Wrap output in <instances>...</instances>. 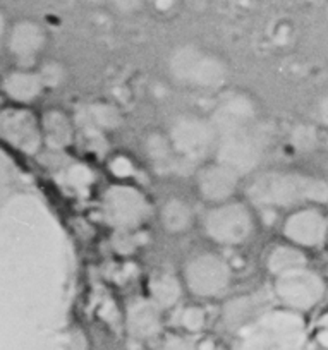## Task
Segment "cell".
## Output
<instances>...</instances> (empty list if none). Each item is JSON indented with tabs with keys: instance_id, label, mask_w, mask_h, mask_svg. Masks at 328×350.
I'll return each mask as SVG.
<instances>
[{
	"instance_id": "1",
	"label": "cell",
	"mask_w": 328,
	"mask_h": 350,
	"mask_svg": "<svg viewBox=\"0 0 328 350\" xmlns=\"http://www.w3.org/2000/svg\"><path fill=\"white\" fill-rule=\"evenodd\" d=\"M246 201L253 208H294L328 201V183L297 170H265L255 174L244 186Z\"/></svg>"
},
{
	"instance_id": "2",
	"label": "cell",
	"mask_w": 328,
	"mask_h": 350,
	"mask_svg": "<svg viewBox=\"0 0 328 350\" xmlns=\"http://www.w3.org/2000/svg\"><path fill=\"white\" fill-rule=\"evenodd\" d=\"M203 237L218 247H241L258 230L255 208L241 198L210 204L198 217Z\"/></svg>"
},
{
	"instance_id": "3",
	"label": "cell",
	"mask_w": 328,
	"mask_h": 350,
	"mask_svg": "<svg viewBox=\"0 0 328 350\" xmlns=\"http://www.w3.org/2000/svg\"><path fill=\"white\" fill-rule=\"evenodd\" d=\"M98 211L103 224L114 232H138L155 215L147 191L133 180H114L98 198Z\"/></svg>"
},
{
	"instance_id": "4",
	"label": "cell",
	"mask_w": 328,
	"mask_h": 350,
	"mask_svg": "<svg viewBox=\"0 0 328 350\" xmlns=\"http://www.w3.org/2000/svg\"><path fill=\"white\" fill-rule=\"evenodd\" d=\"M167 70L179 84L196 90H220L231 74L224 57L194 43H182L172 49L167 57Z\"/></svg>"
},
{
	"instance_id": "5",
	"label": "cell",
	"mask_w": 328,
	"mask_h": 350,
	"mask_svg": "<svg viewBox=\"0 0 328 350\" xmlns=\"http://www.w3.org/2000/svg\"><path fill=\"white\" fill-rule=\"evenodd\" d=\"M186 294L198 301H216L229 294L236 271L229 259L216 251H196L186 258L181 268Z\"/></svg>"
},
{
	"instance_id": "6",
	"label": "cell",
	"mask_w": 328,
	"mask_h": 350,
	"mask_svg": "<svg viewBox=\"0 0 328 350\" xmlns=\"http://www.w3.org/2000/svg\"><path fill=\"white\" fill-rule=\"evenodd\" d=\"M165 133L181 160L203 161L210 153H215L218 129L208 117L181 113L172 119Z\"/></svg>"
},
{
	"instance_id": "7",
	"label": "cell",
	"mask_w": 328,
	"mask_h": 350,
	"mask_svg": "<svg viewBox=\"0 0 328 350\" xmlns=\"http://www.w3.org/2000/svg\"><path fill=\"white\" fill-rule=\"evenodd\" d=\"M0 143L25 157H38L45 150L40 112L14 103L0 107Z\"/></svg>"
},
{
	"instance_id": "8",
	"label": "cell",
	"mask_w": 328,
	"mask_h": 350,
	"mask_svg": "<svg viewBox=\"0 0 328 350\" xmlns=\"http://www.w3.org/2000/svg\"><path fill=\"white\" fill-rule=\"evenodd\" d=\"M273 280V295L290 312H307L323 299L327 285L320 273L311 270L310 265L294 268Z\"/></svg>"
},
{
	"instance_id": "9",
	"label": "cell",
	"mask_w": 328,
	"mask_h": 350,
	"mask_svg": "<svg viewBox=\"0 0 328 350\" xmlns=\"http://www.w3.org/2000/svg\"><path fill=\"white\" fill-rule=\"evenodd\" d=\"M49 40V31L43 23L33 18H19L9 25L4 52L16 67H36L45 57Z\"/></svg>"
},
{
	"instance_id": "10",
	"label": "cell",
	"mask_w": 328,
	"mask_h": 350,
	"mask_svg": "<svg viewBox=\"0 0 328 350\" xmlns=\"http://www.w3.org/2000/svg\"><path fill=\"white\" fill-rule=\"evenodd\" d=\"M283 241L296 247L316 249L328 244V215L321 204H304L294 208L282 221Z\"/></svg>"
},
{
	"instance_id": "11",
	"label": "cell",
	"mask_w": 328,
	"mask_h": 350,
	"mask_svg": "<svg viewBox=\"0 0 328 350\" xmlns=\"http://www.w3.org/2000/svg\"><path fill=\"white\" fill-rule=\"evenodd\" d=\"M192 186L199 200L210 206L238 198L239 189L242 187V175L224 161L213 158L198 165Z\"/></svg>"
},
{
	"instance_id": "12",
	"label": "cell",
	"mask_w": 328,
	"mask_h": 350,
	"mask_svg": "<svg viewBox=\"0 0 328 350\" xmlns=\"http://www.w3.org/2000/svg\"><path fill=\"white\" fill-rule=\"evenodd\" d=\"M260 157H262V151H260L258 143L251 134H248L244 126L227 127L224 133H218L215 158L234 168L238 174L242 175V179L244 175L255 170Z\"/></svg>"
},
{
	"instance_id": "13",
	"label": "cell",
	"mask_w": 328,
	"mask_h": 350,
	"mask_svg": "<svg viewBox=\"0 0 328 350\" xmlns=\"http://www.w3.org/2000/svg\"><path fill=\"white\" fill-rule=\"evenodd\" d=\"M0 92L8 103L35 107L45 96L47 88L35 67H11L0 76Z\"/></svg>"
},
{
	"instance_id": "14",
	"label": "cell",
	"mask_w": 328,
	"mask_h": 350,
	"mask_svg": "<svg viewBox=\"0 0 328 350\" xmlns=\"http://www.w3.org/2000/svg\"><path fill=\"white\" fill-rule=\"evenodd\" d=\"M45 150L62 153L76 144L77 126L74 116L62 107H49L40 112Z\"/></svg>"
},
{
	"instance_id": "15",
	"label": "cell",
	"mask_w": 328,
	"mask_h": 350,
	"mask_svg": "<svg viewBox=\"0 0 328 350\" xmlns=\"http://www.w3.org/2000/svg\"><path fill=\"white\" fill-rule=\"evenodd\" d=\"M164 314L148 297L134 299L124 312V325L134 340L150 342L164 333Z\"/></svg>"
},
{
	"instance_id": "16",
	"label": "cell",
	"mask_w": 328,
	"mask_h": 350,
	"mask_svg": "<svg viewBox=\"0 0 328 350\" xmlns=\"http://www.w3.org/2000/svg\"><path fill=\"white\" fill-rule=\"evenodd\" d=\"M162 230L172 237L186 235L198 224V213L188 200L181 196H168L155 210Z\"/></svg>"
},
{
	"instance_id": "17",
	"label": "cell",
	"mask_w": 328,
	"mask_h": 350,
	"mask_svg": "<svg viewBox=\"0 0 328 350\" xmlns=\"http://www.w3.org/2000/svg\"><path fill=\"white\" fill-rule=\"evenodd\" d=\"M186 294L184 285L179 275L171 271H160L151 275L147 285V297L160 309L162 312L174 311Z\"/></svg>"
},
{
	"instance_id": "18",
	"label": "cell",
	"mask_w": 328,
	"mask_h": 350,
	"mask_svg": "<svg viewBox=\"0 0 328 350\" xmlns=\"http://www.w3.org/2000/svg\"><path fill=\"white\" fill-rule=\"evenodd\" d=\"M246 350H307V342L301 326L280 325L256 335Z\"/></svg>"
},
{
	"instance_id": "19",
	"label": "cell",
	"mask_w": 328,
	"mask_h": 350,
	"mask_svg": "<svg viewBox=\"0 0 328 350\" xmlns=\"http://www.w3.org/2000/svg\"><path fill=\"white\" fill-rule=\"evenodd\" d=\"M143 150L147 160L157 172H172L177 167V161L181 160L172 146L167 133L160 129L147 133L143 139Z\"/></svg>"
},
{
	"instance_id": "20",
	"label": "cell",
	"mask_w": 328,
	"mask_h": 350,
	"mask_svg": "<svg viewBox=\"0 0 328 350\" xmlns=\"http://www.w3.org/2000/svg\"><path fill=\"white\" fill-rule=\"evenodd\" d=\"M304 265H307L306 251L286 241L272 245L265 254V270L272 278Z\"/></svg>"
},
{
	"instance_id": "21",
	"label": "cell",
	"mask_w": 328,
	"mask_h": 350,
	"mask_svg": "<svg viewBox=\"0 0 328 350\" xmlns=\"http://www.w3.org/2000/svg\"><path fill=\"white\" fill-rule=\"evenodd\" d=\"M84 119H86L88 126L93 127L94 131L107 134L116 133L123 127L124 113L116 103L108 102V100H98V102H91L90 105H86Z\"/></svg>"
},
{
	"instance_id": "22",
	"label": "cell",
	"mask_w": 328,
	"mask_h": 350,
	"mask_svg": "<svg viewBox=\"0 0 328 350\" xmlns=\"http://www.w3.org/2000/svg\"><path fill=\"white\" fill-rule=\"evenodd\" d=\"M179 332L188 336H198L205 333L208 326V312L201 304H188L179 312Z\"/></svg>"
},
{
	"instance_id": "23",
	"label": "cell",
	"mask_w": 328,
	"mask_h": 350,
	"mask_svg": "<svg viewBox=\"0 0 328 350\" xmlns=\"http://www.w3.org/2000/svg\"><path fill=\"white\" fill-rule=\"evenodd\" d=\"M35 69L36 72L40 74V77H42L47 92L59 90V88H62L64 84H67V81H69V69H67V66L62 60L43 57V59L36 64Z\"/></svg>"
},
{
	"instance_id": "24",
	"label": "cell",
	"mask_w": 328,
	"mask_h": 350,
	"mask_svg": "<svg viewBox=\"0 0 328 350\" xmlns=\"http://www.w3.org/2000/svg\"><path fill=\"white\" fill-rule=\"evenodd\" d=\"M158 350H199V347L192 340V336L184 335L181 332H172L160 340Z\"/></svg>"
},
{
	"instance_id": "25",
	"label": "cell",
	"mask_w": 328,
	"mask_h": 350,
	"mask_svg": "<svg viewBox=\"0 0 328 350\" xmlns=\"http://www.w3.org/2000/svg\"><path fill=\"white\" fill-rule=\"evenodd\" d=\"M150 0H108V8L112 9L117 16L123 18H133L141 14L148 8Z\"/></svg>"
},
{
	"instance_id": "26",
	"label": "cell",
	"mask_w": 328,
	"mask_h": 350,
	"mask_svg": "<svg viewBox=\"0 0 328 350\" xmlns=\"http://www.w3.org/2000/svg\"><path fill=\"white\" fill-rule=\"evenodd\" d=\"M179 0H150L148 5L155 8V11L160 12V14H168V12L174 11L177 8Z\"/></svg>"
},
{
	"instance_id": "27",
	"label": "cell",
	"mask_w": 328,
	"mask_h": 350,
	"mask_svg": "<svg viewBox=\"0 0 328 350\" xmlns=\"http://www.w3.org/2000/svg\"><path fill=\"white\" fill-rule=\"evenodd\" d=\"M9 25H11V19L8 18L5 11L0 8V50H4V43H5V36H8V29Z\"/></svg>"
},
{
	"instance_id": "28",
	"label": "cell",
	"mask_w": 328,
	"mask_h": 350,
	"mask_svg": "<svg viewBox=\"0 0 328 350\" xmlns=\"http://www.w3.org/2000/svg\"><path fill=\"white\" fill-rule=\"evenodd\" d=\"M316 119H318V122L328 127V95L323 96V98L320 100V103H318Z\"/></svg>"
},
{
	"instance_id": "29",
	"label": "cell",
	"mask_w": 328,
	"mask_h": 350,
	"mask_svg": "<svg viewBox=\"0 0 328 350\" xmlns=\"http://www.w3.org/2000/svg\"><path fill=\"white\" fill-rule=\"evenodd\" d=\"M79 2L86 8H103L108 4V0H79Z\"/></svg>"
}]
</instances>
